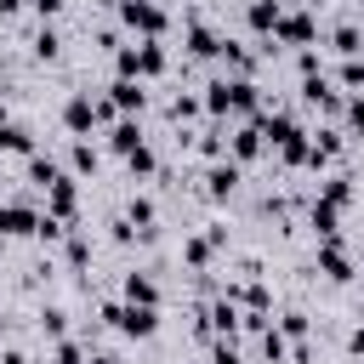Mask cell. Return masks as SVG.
<instances>
[{
  "label": "cell",
  "instance_id": "6da1fadb",
  "mask_svg": "<svg viewBox=\"0 0 364 364\" xmlns=\"http://www.w3.org/2000/svg\"><path fill=\"white\" fill-rule=\"evenodd\" d=\"M102 119H114V102H108V97L80 91V97H68V102H63V125H68V131H80V136H85L91 125H102Z\"/></svg>",
  "mask_w": 364,
  "mask_h": 364
},
{
  "label": "cell",
  "instance_id": "7a4b0ae2",
  "mask_svg": "<svg viewBox=\"0 0 364 364\" xmlns=\"http://www.w3.org/2000/svg\"><path fill=\"white\" fill-rule=\"evenodd\" d=\"M159 68H165V51H159V40L119 46V74H131V80H148V74H159Z\"/></svg>",
  "mask_w": 364,
  "mask_h": 364
},
{
  "label": "cell",
  "instance_id": "3957f363",
  "mask_svg": "<svg viewBox=\"0 0 364 364\" xmlns=\"http://www.w3.org/2000/svg\"><path fill=\"white\" fill-rule=\"evenodd\" d=\"M119 17H125L131 28H142V40H159V34H165V11H159L154 0H125Z\"/></svg>",
  "mask_w": 364,
  "mask_h": 364
},
{
  "label": "cell",
  "instance_id": "277c9868",
  "mask_svg": "<svg viewBox=\"0 0 364 364\" xmlns=\"http://www.w3.org/2000/svg\"><path fill=\"white\" fill-rule=\"evenodd\" d=\"M228 245V228H205V233H193L188 245H182V262L188 267H210V256Z\"/></svg>",
  "mask_w": 364,
  "mask_h": 364
},
{
  "label": "cell",
  "instance_id": "5b68a950",
  "mask_svg": "<svg viewBox=\"0 0 364 364\" xmlns=\"http://www.w3.org/2000/svg\"><path fill=\"white\" fill-rule=\"evenodd\" d=\"M318 273H324V279H336V284H347V279H353V256H347V245H341V239H324V245H318Z\"/></svg>",
  "mask_w": 364,
  "mask_h": 364
},
{
  "label": "cell",
  "instance_id": "8992f818",
  "mask_svg": "<svg viewBox=\"0 0 364 364\" xmlns=\"http://www.w3.org/2000/svg\"><path fill=\"white\" fill-rule=\"evenodd\" d=\"M301 102H307V108H324V114H341V91H336L324 74H307V80H301Z\"/></svg>",
  "mask_w": 364,
  "mask_h": 364
},
{
  "label": "cell",
  "instance_id": "52a82bcc",
  "mask_svg": "<svg viewBox=\"0 0 364 364\" xmlns=\"http://www.w3.org/2000/svg\"><path fill=\"white\" fill-rule=\"evenodd\" d=\"M262 148H267V125H262V114H256V119H250L245 131H233V142H228V154H233V159L245 165V159H256Z\"/></svg>",
  "mask_w": 364,
  "mask_h": 364
},
{
  "label": "cell",
  "instance_id": "ba28073f",
  "mask_svg": "<svg viewBox=\"0 0 364 364\" xmlns=\"http://www.w3.org/2000/svg\"><path fill=\"white\" fill-rule=\"evenodd\" d=\"M108 102H114V108H125V114H142V108H148V91H142V80L119 74V80L108 85Z\"/></svg>",
  "mask_w": 364,
  "mask_h": 364
},
{
  "label": "cell",
  "instance_id": "9c48e42d",
  "mask_svg": "<svg viewBox=\"0 0 364 364\" xmlns=\"http://www.w3.org/2000/svg\"><path fill=\"white\" fill-rule=\"evenodd\" d=\"M40 228V210L23 205V199H6L0 205V233H34Z\"/></svg>",
  "mask_w": 364,
  "mask_h": 364
},
{
  "label": "cell",
  "instance_id": "30bf717a",
  "mask_svg": "<svg viewBox=\"0 0 364 364\" xmlns=\"http://www.w3.org/2000/svg\"><path fill=\"white\" fill-rule=\"evenodd\" d=\"M233 188H239V159H216V165L205 171V193H210V199H228Z\"/></svg>",
  "mask_w": 364,
  "mask_h": 364
},
{
  "label": "cell",
  "instance_id": "8fae6325",
  "mask_svg": "<svg viewBox=\"0 0 364 364\" xmlns=\"http://www.w3.org/2000/svg\"><path fill=\"white\" fill-rule=\"evenodd\" d=\"M273 40H284V46H307V40H313V17H307V11H284L279 28H273Z\"/></svg>",
  "mask_w": 364,
  "mask_h": 364
},
{
  "label": "cell",
  "instance_id": "7c38bea8",
  "mask_svg": "<svg viewBox=\"0 0 364 364\" xmlns=\"http://www.w3.org/2000/svg\"><path fill=\"white\" fill-rule=\"evenodd\" d=\"M307 228H313L318 239H336V233H341V205H330V199H313V210H307Z\"/></svg>",
  "mask_w": 364,
  "mask_h": 364
},
{
  "label": "cell",
  "instance_id": "4fadbf2b",
  "mask_svg": "<svg viewBox=\"0 0 364 364\" xmlns=\"http://www.w3.org/2000/svg\"><path fill=\"white\" fill-rule=\"evenodd\" d=\"M46 210H51L57 222H74V176H63V182L46 188Z\"/></svg>",
  "mask_w": 364,
  "mask_h": 364
},
{
  "label": "cell",
  "instance_id": "5bb4252c",
  "mask_svg": "<svg viewBox=\"0 0 364 364\" xmlns=\"http://www.w3.org/2000/svg\"><path fill=\"white\" fill-rule=\"evenodd\" d=\"M188 51H193V57H216V51H222V40H216L199 17H188Z\"/></svg>",
  "mask_w": 364,
  "mask_h": 364
},
{
  "label": "cell",
  "instance_id": "9a60e30c",
  "mask_svg": "<svg viewBox=\"0 0 364 364\" xmlns=\"http://www.w3.org/2000/svg\"><path fill=\"white\" fill-rule=\"evenodd\" d=\"M125 301H142V307H159V284L148 273H125Z\"/></svg>",
  "mask_w": 364,
  "mask_h": 364
},
{
  "label": "cell",
  "instance_id": "2e32d148",
  "mask_svg": "<svg viewBox=\"0 0 364 364\" xmlns=\"http://www.w3.org/2000/svg\"><path fill=\"white\" fill-rule=\"evenodd\" d=\"M279 17H284V6H279V0H250V28H256V34H273V28H279Z\"/></svg>",
  "mask_w": 364,
  "mask_h": 364
},
{
  "label": "cell",
  "instance_id": "e0dca14e",
  "mask_svg": "<svg viewBox=\"0 0 364 364\" xmlns=\"http://www.w3.org/2000/svg\"><path fill=\"white\" fill-rule=\"evenodd\" d=\"M125 216L136 222V233H142V239H154V216H159V210H154V199H142V193H136V199L125 205Z\"/></svg>",
  "mask_w": 364,
  "mask_h": 364
},
{
  "label": "cell",
  "instance_id": "ac0fdd59",
  "mask_svg": "<svg viewBox=\"0 0 364 364\" xmlns=\"http://www.w3.org/2000/svg\"><path fill=\"white\" fill-rule=\"evenodd\" d=\"M0 148H6V154H34L28 125H11V119H6V125H0Z\"/></svg>",
  "mask_w": 364,
  "mask_h": 364
},
{
  "label": "cell",
  "instance_id": "d6986e66",
  "mask_svg": "<svg viewBox=\"0 0 364 364\" xmlns=\"http://www.w3.org/2000/svg\"><path fill=\"white\" fill-rule=\"evenodd\" d=\"M108 148H114V154H131V148H142V131H136L131 119H119V125L108 131Z\"/></svg>",
  "mask_w": 364,
  "mask_h": 364
},
{
  "label": "cell",
  "instance_id": "ffe728a7",
  "mask_svg": "<svg viewBox=\"0 0 364 364\" xmlns=\"http://www.w3.org/2000/svg\"><path fill=\"white\" fill-rule=\"evenodd\" d=\"M28 176H34L40 188H51V182H63V165L46 159V154H28Z\"/></svg>",
  "mask_w": 364,
  "mask_h": 364
},
{
  "label": "cell",
  "instance_id": "44dd1931",
  "mask_svg": "<svg viewBox=\"0 0 364 364\" xmlns=\"http://www.w3.org/2000/svg\"><path fill=\"white\" fill-rule=\"evenodd\" d=\"M28 46H34V57H46V63H51V57L63 51V34L46 23V28H34V40H28Z\"/></svg>",
  "mask_w": 364,
  "mask_h": 364
},
{
  "label": "cell",
  "instance_id": "7402d4cb",
  "mask_svg": "<svg viewBox=\"0 0 364 364\" xmlns=\"http://www.w3.org/2000/svg\"><path fill=\"white\" fill-rule=\"evenodd\" d=\"M318 199H330V205H347V199H353V176H330Z\"/></svg>",
  "mask_w": 364,
  "mask_h": 364
},
{
  "label": "cell",
  "instance_id": "603a6c76",
  "mask_svg": "<svg viewBox=\"0 0 364 364\" xmlns=\"http://www.w3.org/2000/svg\"><path fill=\"white\" fill-rule=\"evenodd\" d=\"M91 262V239L85 233H68V267H85Z\"/></svg>",
  "mask_w": 364,
  "mask_h": 364
},
{
  "label": "cell",
  "instance_id": "cb8c5ba5",
  "mask_svg": "<svg viewBox=\"0 0 364 364\" xmlns=\"http://www.w3.org/2000/svg\"><path fill=\"white\" fill-rule=\"evenodd\" d=\"M40 330L63 341V330H68V313H63V307H46V313H40Z\"/></svg>",
  "mask_w": 364,
  "mask_h": 364
},
{
  "label": "cell",
  "instance_id": "d4e9b609",
  "mask_svg": "<svg viewBox=\"0 0 364 364\" xmlns=\"http://www.w3.org/2000/svg\"><path fill=\"white\" fill-rule=\"evenodd\" d=\"M279 330H284L290 341H301V336H307V313H301V307H290V313L279 318Z\"/></svg>",
  "mask_w": 364,
  "mask_h": 364
},
{
  "label": "cell",
  "instance_id": "484cf974",
  "mask_svg": "<svg viewBox=\"0 0 364 364\" xmlns=\"http://www.w3.org/2000/svg\"><path fill=\"white\" fill-rule=\"evenodd\" d=\"M205 108H210V114H233V108H228V80H216V85L205 91Z\"/></svg>",
  "mask_w": 364,
  "mask_h": 364
},
{
  "label": "cell",
  "instance_id": "4316f807",
  "mask_svg": "<svg viewBox=\"0 0 364 364\" xmlns=\"http://www.w3.org/2000/svg\"><path fill=\"white\" fill-rule=\"evenodd\" d=\"M341 85L364 91V57H347V63H341Z\"/></svg>",
  "mask_w": 364,
  "mask_h": 364
},
{
  "label": "cell",
  "instance_id": "83f0119b",
  "mask_svg": "<svg viewBox=\"0 0 364 364\" xmlns=\"http://www.w3.org/2000/svg\"><path fill=\"white\" fill-rule=\"evenodd\" d=\"M210 364H245V358H239V347L222 336V341H210Z\"/></svg>",
  "mask_w": 364,
  "mask_h": 364
},
{
  "label": "cell",
  "instance_id": "f1b7e54d",
  "mask_svg": "<svg viewBox=\"0 0 364 364\" xmlns=\"http://www.w3.org/2000/svg\"><path fill=\"white\" fill-rule=\"evenodd\" d=\"M68 159H74V171H97V148H91V142H74Z\"/></svg>",
  "mask_w": 364,
  "mask_h": 364
},
{
  "label": "cell",
  "instance_id": "f546056e",
  "mask_svg": "<svg viewBox=\"0 0 364 364\" xmlns=\"http://www.w3.org/2000/svg\"><path fill=\"white\" fill-rule=\"evenodd\" d=\"M57 364H91V358L80 353V341H68V336H63V341H57Z\"/></svg>",
  "mask_w": 364,
  "mask_h": 364
},
{
  "label": "cell",
  "instance_id": "4dcf8cb0",
  "mask_svg": "<svg viewBox=\"0 0 364 364\" xmlns=\"http://www.w3.org/2000/svg\"><path fill=\"white\" fill-rule=\"evenodd\" d=\"M341 114H347V125L364 136V97H347V102H341Z\"/></svg>",
  "mask_w": 364,
  "mask_h": 364
},
{
  "label": "cell",
  "instance_id": "1f68e13d",
  "mask_svg": "<svg viewBox=\"0 0 364 364\" xmlns=\"http://www.w3.org/2000/svg\"><path fill=\"white\" fill-rule=\"evenodd\" d=\"M199 108H205V102H199V97H176V102H171V119H193V114H199Z\"/></svg>",
  "mask_w": 364,
  "mask_h": 364
},
{
  "label": "cell",
  "instance_id": "d6a6232c",
  "mask_svg": "<svg viewBox=\"0 0 364 364\" xmlns=\"http://www.w3.org/2000/svg\"><path fill=\"white\" fill-rule=\"evenodd\" d=\"M125 165H131L136 176H148V171H154V154H148V148H131V154H125Z\"/></svg>",
  "mask_w": 364,
  "mask_h": 364
},
{
  "label": "cell",
  "instance_id": "836d02e7",
  "mask_svg": "<svg viewBox=\"0 0 364 364\" xmlns=\"http://www.w3.org/2000/svg\"><path fill=\"white\" fill-rule=\"evenodd\" d=\"M28 6H34V17H46V23L63 11V0H28Z\"/></svg>",
  "mask_w": 364,
  "mask_h": 364
},
{
  "label": "cell",
  "instance_id": "e575fe53",
  "mask_svg": "<svg viewBox=\"0 0 364 364\" xmlns=\"http://www.w3.org/2000/svg\"><path fill=\"white\" fill-rule=\"evenodd\" d=\"M347 353H358V358H364V324H358V330L347 336Z\"/></svg>",
  "mask_w": 364,
  "mask_h": 364
},
{
  "label": "cell",
  "instance_id": "d590c367",
  "mask_svg": "<svg viewBox=\"0 0 364 364\" xmlns=\"http://www.w3.org/2000/svg\"><path fill=\"white\" fill-rule=\"evenodd\" d=\"M0 364H28V358H23L17 347H6V353H0Z\"/></svg>",
  "mask_w": 364,
  "mask_h": 364
},
{
  "label": "cell",
  "instance_id": "8d00e7d4",
  "mask_svg": "<svg viewBox=\"0 0 364 364\" xmlns=\"http://www.w3.org/2000/svg\"><path fill=\"white\" fill-rule=\"evenodd\" d=\"M91 364H119V358H108V353H97V358H91Z\"/></svg>",
  "mask_w": 364,
  "mask_h": 364
},
{
  "label": "cell",
  "instance_id": "74e56055",
  "mask_svg": "<svg viewBox=\"0 0 364 364\" xmlns=\"http://www.w3.org/2000/svg\"><path fill=\"white\" fill-rule=\"evenodd\" d=\"M0 125H6V102H0Z\"/></svg>",
  "mask_w": 364,
  "mask_h": 364
},
{
  "label": "cell",
  "instance_id": "f35d334b",
  "mask_svg": "<svg viewBox=\"0 0 364 364\" xmlns=\"http://www.w3.org/2000/svg\"><path fill=\"white\" fill-rule=\"evenodd\" d=\"M358 11H364V0H358Z\"/></svg>",
  "mask_w": 364,
  "mask_h": 364
},
{
  "label": "cell",
  "instance_id": "ab89813d",
  "mask_svg": "<svg viewBox=\"0 0 364 364\" xmlns=\"http://www.w3.org/2000/svg\"><path fill=\"white\" fill-rule=\"evenodd\" d=\"M0 324H6V318H0Z\"/></svg>",
  "mask_w": 364,
  "mask_h": 364
}]
</instances>
